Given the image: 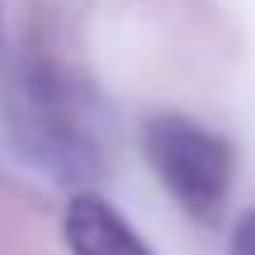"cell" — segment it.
<instances>
[{
  "instance_id": "4",
  "label": "cell",
  "mask_w": 255,
  "mask_h": 255,
  "mask_svg": "<svg viewBox=\"0 0 255 255\" xmlns=\"http://www.w3.org/2000/svg\"><path fill=\"white\" fill-rule=\"evenodd\" d=\"M232 255H255V213L241 218L237 237H232Z\"/></svg>"
},
{
  "instance_id": "2",
  "label": "cell",
  "mask_w": 255,
  "mask_h": 255,
  "mask_svg": "<svg viewBox=\"0 0 255 255\" xmlns=\"http://www.w3.org/2000/svg\"><path fill=\"white\" fill-rule=\"evenodd\" d=\"M14 128L28 142V151L38 161H47V170H57V175H85L100 161V151H95L90 132L76 119L66 90L47 76H33L28 85L14 90Z\"/></svg>"
},
{
  "instance_id": "3",
  "label": "cell",
  "mask_w": 255,
  "mask_h": 255,
  "mask_svg": "<svg viewBox=\"0 0 255 255\" xmlns=\"http://www.w3.org/2000/svg\"><path fill=\"white\" fill-rule=\"evenodd\" d=\"M66 241L71 255H151L100 194H76L66 203Z\"/></svg>"
},
{
  "instance_id": "1",
  "label": "cell",
  "mask_w": 255,
  "mask_h": 255,
  "mask_svg": "<svg viewBox=\"0 0 255 255\" xmlns=\"http://www.w3.org/2000/svg\"><path fill=\"white\" fill-rule=\"evenodd\" d=\"M146 161L161 175V184L194 213V218H218L232 189V146L203 123L165 114L151 119L142 132Z\"/></svg>"
}]
</instances>
